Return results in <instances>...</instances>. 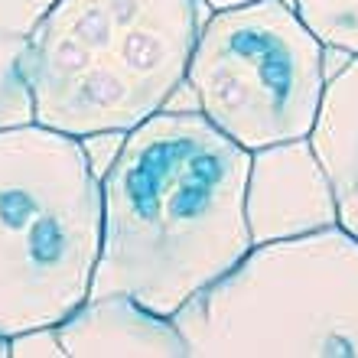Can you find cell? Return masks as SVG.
I'll list each match as a JSON object with an SVG mask.
<instances>
[{
	"label": "cell",
	"mask_w": 358,
	"mask_h": 358,
	"mask_svg": "<svg viewBox=\"0 0 358 358\" xmlns=\"http://www.w3.org/2000/svg\"><path fill=\"white\" fill-rule=\"evenodd\" d=\"M251 150L206 114L163 108L124 134L101 176L92 296L127 293L173 316L255 248L245 215Z\"/></svg>",
	"instance_id": "obj_1"
},
{
	"label": "cell",
	"mask_w": 358,
	"mask_h": 358,
	"mask_svg": "<svg viewBox=\"0 0 358 358\" xmlns=\"http://www.w3.org/2000/svg\"><path fill=\"white\" fill-rule=\"evenodd\" d=\"M206 0H56L27 36L33 121L72 137L127 134L173 101Z\"/></svg>",
	"instance_id": "obj_2"
},
{
	"label": "cell",
	"mask_w": 358,
	"mask_h": 358,
	"mask_svg": "<svg viewBox=\"0 0 358 358\" xmlns=\"http://www.w3.org/2000/svg\"><path fill=\"white\" fill-rule=\"evenodd\" d=\"M173 322L189 358H358V238L332 225L255 245Z\"/></svg>",
	"instance_id": "obj_3"
},
{
	"label": "cell",
	"mask_w": 358,
	"mask_h": 358,
	"mask_svg": "<svg viewBox=\"0 0 358 358\" xmlns=\"http://www.w3.org/2000/svg\"><path fill=\"white\" fill-rule=\"evenodd\" d=\"M101 176L82 137L0 127V336L59 326L92 296Z\"/></svg>",
	"instance_id": "obj_4"
},
{
	"label": "cell",
	"mask_w": 358,
	"mask_h": 358,
	"mask_svg": "<svg viewBox=\"0 0 358 358\" xmlns=\"http://www.w3.org/2000/svg\"><path fill=\"white\" fill-rule=\"evenodd\" d=\"M326 85V43L290 0L208 10L186 69L196 108L245 150L310 137Z\"/></svg>",
	"instance_id": "obj_5"
},
{
	"label": "cell",
	"mask_w": 358,
	"mask_h": 358,
	"mask_svg": "<svg viewBox=\"0 0 358 358\" xmlns=\"http://www.w3.org/2000/svg\"><path fill=\"white\" fill-rule=\"evenodd\" d=\"M245 215L255 245L339 225L336 192L310 137L251 150Z\"/></svg>",
	"instance_id": "obj_6"
},
{
	"label": "cell",
	"mask_w": 358,
	"mask_h": 358,
	"mask_svg": "<svg viewBox=\"0 0 358 358\" xmlns=\"http://www.w3.org/2000/svg\"><path fill=\"white\" fill-rule=\"evenodd\" d=\"M56 329L66 358H189L173 316L147 310L127 293L88 296Z\"/></svg>",
	"instance_id": "obj_7"
},
{
	"label": "cell",
	"mask_w": 358,
	"mask_h": 358,
	"mask_svg": "<svg viewBox=\"0 0 358 358\" xmlns=\"http://www.w3.org/2000/svg\"><path fill=\"white\" fill-rule=\"evenodd\" d=\"M310 143L332 182L339 225L358 238V56L329 78Z\"/></svg>",
	"instance_id": "obj_8"
},
{
	"label": "cell",
	"mask_w": 358,
	"mask_h": 358,
	"mask_svg": "<svg viewBox=\"0 0 358 358\" xmlns=\"http://www.w3.org/2000/svg\"><path fill=\"white\" fill-rule=\"evenodd\" d=\"M27 36L0 20V127L33 121V98L23 76Z\"/></svg>",
	"instance_id": "obj_9"
},
{
	"label": "cell",
	"mask_w": 358,
	"mask_h": 358,
	"mask_svg": "<svg viewBox=\"0 0 358 358\" xmlns=\"http://www.w3.org/2000/svg\"><path fill=\"white\" fill-rule=\"evenodd\" d=\"M290 7L329 49L358 56V0H290Z\"/></svg>",
	"instance_id": "obj_10"
},
{
	"label": "cell",
	"mask_w": 358,
	"mask_h": 358,
	"mask_svg": "<svg viewBox=\"0 0 358 358\" xmlns=\"http://www.w3.org/2000/svg\"><path fill=\"white\" fill-rule=\"evenodd\" d=\"M10 358H66L56 326H39L10 336Z\"/></svg>",
	"instance_id": "obj_11"
},
{
	"label": "cell",
	"mask_w": 358,
	"mask_h": 358,
	"mask_svg": "<svg viewBox=\"0 0 358 358\" xmlns=\"http://www.w3.org/2000/svg\"><path fill=\"white\" fill-rule=\"evenodd\" d=\"M56 0H0V20L10 27L29 36V29L36 27V20L52 7Z\"/></svg>",
	"instance_id": "obj_12"
},
{
	"label": "cell",
	"mask_w": 358,
	"mask_h": 358,
	"mask_svg": "<svg viewBox=\"0 0 358 358\" xmlns=\"http://www.w3.org/2000/svg\"><path fill=\"white\" fill-rule=\"evenodd\" d=\"M208 10H225V7H238V3H248V0H206Z\"/></svg>",
	"instance_id": "obj_13"
},
{
	"label": "cell",
	"mask_w": 358,
	"mask_h": 358,
	"mask_svg": "<svg viewBox=\"0 0 358 358\" xmlns=\"http://www.w3.org/2000/svg\"><path fill=\"white\" fill-rule=\"evenodd\" d=\"M0 358H10V339L0 336Z\"/></svg>",
	"instance_id": "obj_14"
}]
</instances>
